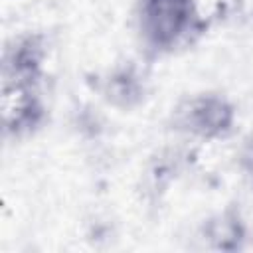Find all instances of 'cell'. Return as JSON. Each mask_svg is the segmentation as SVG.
<instances>
[{"label": "cell", "mask_w": 253, "mask_h": 253, "mask_svg": "<svg viewBox=\"0 0 253 253\" xmlns=\"http://www.w3.org/2000/svg\"><path fill=\"white\" fill-rule=\"evenodd\" d=\"M198 0H138L136 22L144 43L156 51L174 49L202 26Z\"/></svg>", "instance_id": "6da1fadb"}, {"label": "cell", "mask_w": 253, "mask_h": 253, "mask_svg": "<svg viewBox=\"0 0 253 253\" xmlns=\"http://www.w3.org/2000/svg\"><path fill=\"white\" fill-rule=\"evenodd\" d=\"M235 121V111L227 99L219 95L200 93L178 105L174 111V123L180 130L200 136L217 138L231 130Z\"/></svg>", "instance_id": "7a4b0ae2"}, {"label": "cell", "mask_w": 253, "mask_h": 253, "mask_svg": "<svg viewBox=\"0 0 253 253\" xmlns=\"http://www.w3.org/2000/svg\"><path fill=\"white\" fill-rule=\"evenodd\" d=\"M107 93H109V99H113V103L126 107V105L138 101V97L142 93V85L138 83V77L132 71H123L109 79Z\"/></svg>", "instance_id": "3957f363"}, {"label": "cell", "mask_w": 253, "mask_h": 253, "mask_svg": "<svg viewBox=\"0 0 253 253\" xmlns=\"http://www.w3.org/2000/svg\"><path fill=\"white\" fill-rule=\"evenodd\" d=\"M241 162H243V168L245 172L251 176L253 180V142H249L245 148H243V154H241Z\"/></svg>", "instance_id": "277c9868"}]
</instances>
